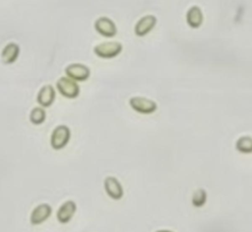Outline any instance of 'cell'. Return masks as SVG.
I'll return each mask as SVG.
<instances>
[{"label": "cell", "instance_id": "obj_4", "mask_svg": "<svg viewBox=\"0 0 252 232\" xmlns=\"http://www.w3.org/2000/svg\"><path fill=\"white\" fill-rule=\"evenodd\" d=\"M129 105L135 112L143 115L153 114L158 109V105L155 101L142 96L132 97L129 100Z\"/></svg>", "mask_w": 252, "mask_h": 232}, {"label": "cell", "instance_id": "obj_16", "mask_svg": "<svg viewBox=\"0 0 252 232\" xmlns=\"http://www.w3.org/2000/svg\"><path fill=\"white\" fill-rule=\"evenodd\" d=\"M207 201V193L204 189H198L195 191L192 196V204L195 207H202Z\"/></svg>", "mask_w": 252, "mask_h": 232}, {"label": "cell", "instance_id": "obj_12", "mask_svg": "<svg viewBox=\"0 0 252 232\" xmlns=\"http://www.w3.org/2000/svg\"><path fill=\"white\" fill-rule=\"evenodd\" d=\"M20 46L18 43L11 41L7 43L1 51V60L4 64H13L17 61L20 55Z\"/></svg>", "mask_w": 252, "mask_h": 232}, {"label": "cell", "instance_id": "obj_3", "mask_svg": "<svg viewBox=\"0 0 252 232\" xmlns=\"http://www.w3.org/2000/svg\"><path fill=\"white\" fill-rule=\"evenodd\" d=\"M56 89L59 94L67 99H76L80 95V86L73 79L63 76L56 82Z\"/></svg>", "mask_w": 252, "mask_h": 232}, {"label": "cell", "instance_id": "obj_8", "mask_svg": "<svg viewBox=\"0 0 252 232\" xmlns=\"http://www.w3.org/2000/svg\"><path fill=\"white\" fill-rule=\"evenodd\" d=\"M157 23L158 19L155 15H145L137 21L134 27V33L139 38L145 37L155 29Z\"/></svg>", "mask_w": 252, "mask_h": 232}, {"label": "cell", "instance_id": "obj_7", "mask_svg": "<svg viewBox=\"0 0 252 232\" xmlns=\"http://www.w3.org/2000/svg\"><path fill=\"white\" fill-rule=\"evenodd\" d=\"M52 214V207L49 203L42 202L33 207L30 215V223L32 225H39L46 221Z\"/></svg>", "mask_w": 252, "mask_h": 232}, {"label": "cell", "instance_id": "obj_2", "mask_svg": "<svg viewBox=\"0 0 252 232\" xmlns=\"http://www.w3.org/2000/svg\"><path fill=\"white\" fill-rule=\"evenodd\" d=\"M71 138V130L66 124L55 126L50 134V146L54 150H61L67 146Z\"/></svg>", "mask_w": 252, "mask_h": 232}, {"label": "cell", "instance_id": "obj_13", "mask_svg": "<svg viewBox=\"0 0 252 232\" xmlns=\"http://www.w3.org/2000/svg\"><path fill=\"white\" fill-rule=\"evenodd\" d=\"M185 19H186L187 25L190 28L192 29L200 28L204 21V15H203L202 9L197 5L191 6L186 12Z\"/></svg>", "mask_w": 252, "mask_h": 232}, {"label": "cell", "instance_id": "obj_10", "mask_svg": "<svg viewBox=\"0 0 252 232\" xmlns=\"http://www.w3.org/2000/svg\"><path fill=\"white\" fill-rule=\"evenodd\" d=\"M103 187H104V191L106 193V194L114 200H119L122 198L124 192H123V188L122 185L120 184V182L112 176H108L104 179L103 182Z\"/></svg>", "mask_w": 252, "mask_h": 232}, {"label": "cell", "instance_id": "obj_11", "mask_svg": "<svg viewBox=\"0 0 252 232\" xmlns=\"http://www.w3.org/2000/svg\"><path fill=\"white\" fill-rule=\"evenodd\" d=\"M56 99V92L52 85H43L37 93L36 102L42 108H49Z\"/></svg>", "mask_w": 252, "mask_h": 232}, {"label": "cell", "instance_id": "obj_6", "mask_svg": "<svg viewBox=\"0 0 252 232\" xmlns=\"http://www.w3.org/2000/svg\"><path fill=\"white\" fill-rule=\"evenodd\" d=\"M65 74L76 82H84L90 78L91 69L83 63H71L65 67Z\"/></svg>", "mask_w": 252, "mask_h": 232}, {"label": "cell", "instance_id": "obj_1", "mask_svg": "<svg viewBox=\"0 0 252 232\" xmlns=\"http://www.w3.org/2000/svg\"><path fill=\"white\" fill-rule=\"evenodd\" d=\"M123 49V45L121 42L116 40L103 41L96 44L94 47V53L103 59H110L118 56Z\"/></svg>", "mask_w": 252, "mask_h": 232}, {"label": "cell", "instance_id": "obj_5", "mask_svg": "<svg viewBox=\"0 0 252 232\" xmlns=\"http://www.w3.org/2000/svg\"><path fill=\"white\" fill-rule=\"evenodd\" d=\"M94 28L97 34L104 38H113L117 34V27L115 23L108 17H98L94 24Z\"/></svg>", "mask_w": 252, "mask_h": 232}, {"label": "cell", "instance_id": "obj_15", "mask_svg": "<svg viewBox=\"0 0 252 232\" xmlns=\"http://www.w3.org/2000/svg\"><path fill=\"white\" fill-rule=\"evenodd\" d=\"M235 148L238 152L243 154L252 153V137L250 136H241L237 139L235 143Z\"/></svg>", "mask_w": 252, "mask_h": 232}, {"label": "cell", "instance_id": "obj_14", "mask_svg": "<svg viewBox=\"0 0 252 232\" xmlns=\"http://www.w3.org/2000/svg\"><path fill=\"white\" fill-rule=\"evenodd\" d=\"M46 119V112L42 107H35L30 113V121L34 125L42 124Z\"/></svg>", "mask_w": 252, "mask_h": 232}, {"label": "cell", "instance_id": "obj_9", "mask_svg": "<svg viewBox=\"0 0 252 232\" xmlns=\"http://www.w3.org/2000/svg\"><path fill=\"white\" fill-rule=\"evenodd\" d=\"M76 211H77V203L74 200L68 199L64 201L56 211L57 221L61 224L69 223L74 217Z\"/></svg>", "mask_w": 252, "mask_h": 232}, {"label": "cell", "instance_id": "obj_17", "mask_svg": "<svg viewBox=\"0 0 252 232\" xmlns=\"http://www.w3.org/2000/svg\"><path fill=\"white\" fill-rule=\"evenodd\" d=\"M156 232H173V231H170V230H164V229H162V230H158V231H156Z\"/></svg>", "mask_w": 252, "mask_h": 232}]
</instances>
